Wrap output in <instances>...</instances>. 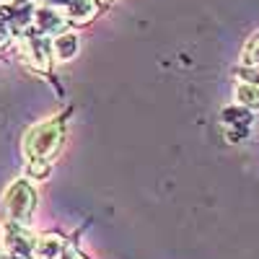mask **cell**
Returning <instances> with one entry per match:
<instances>
[{
	"label": "cell",
	"mask_w": 259,
	"mask_h": 259,
	"mask_svg": "<svg viewBox=\"0 0 259 259\" xmlns=\"http://www.w3.org/2000/svg\"><path fill=\"white\" fill-rule=\"evenodd\" d=\"M62 135H65V124L57 117L31 127L26 133V138H24V156H26V161H50L60 150Z\"/></svg>",
	"instance_id": "obj_1"
},
{
	"label": "cell",
	"mask_w": 259,
	"mask_h": 259,
	"mask_svg": "<svg viewBox=\"0 0 259 259\" xmlns=\"http://www.w3.org/2000/svg\"><path fill=\"white\" fill-rule=\"evenodd\" d=\"M60 249H62V236H57V233H47V236H41V239L34 241L36 259H57Z\"/></svg>",
	"instance_id": "obj_8"
},
{
	"label": "cell",
	"mask_w": 259,
	"mask_h": 259,
	"mask_svg": "<svg viewBox=\"0 0 259 259\" xmlns=\"http://www.w3.org/2000/svg\"><path fill=\"white\" fill-rule=\"evenodd\" d=\"M31 24H34V31L39 34H60L65 31V26H68V16H65L62 11L52 8V6H41V8H34V16H31Z\"/></svg>",
	"instance_id": "obj_4"
},
{
	"label": "cell",
	"mask_w": 259,
	"mask_h": 259,
	"mask_svg": "<svg viewBox=\"0 0 259 259\" xmlns=\"http://www.w3.org/2000/svg\"><path fill=\"white\" fill-rule=\"evenodd\" d=\"M62 259H85V256H80L78 251H68V254H65Z\"/></svg>",
	"instance_id": "obj_13"
},
{
	"label": "cell",
	"mask_w": 259,
	"mask_h": 259,
	"mask_svg": "<svg viewBox=\"0 0 259 259\" xmlns=\"http://www.w3.org/2000/svg\"><path fill=\"white\" fill-rule=\"evenodd\" d=\"M45 3L62 11L68 21H75V24H85L96 16V0H45Z\"/></svg>",
	"instance_id": "obj_5"
},
{
	"label": "cell",
	"mask_w": 259,
	"mask_h": 259,
	"mask_svg": "<svg viewBox=\"0 0 259 259\" xmlns=\"http://www.w3.org/2000/svg\"><path fill=\"white\" fill-rule=\"evenodd\" d=\"M34 207H36L34 187L26 179H18L8 187L6 197H3V207H0V215H3L6 223L24 228V226H29V218H31Z\"/></svg>",
	"instance_id": "obj_2"
},
{
	"label": "cell",
	"mask_w": 259,
	"mask_h": 259,
	"mask_svg": "<svg viewBox=\"0 0 259 259\" xmlns=\"http://www.w3.org/2000/svg\"><path fill=\"white\" fill-rule=\"evenodd\" d=\"M21 52H24V60H29L36 70L50 73V41L45 34H39L34 29H24V36H21Z\"/></svg>",
	"instance_id": "obj_3"
},
{
	"label": "cell",
	"mask_w": 259,
	"mask_h": 259,
	"mask_svg": "<svg viewBox=\"0 0 259 259\" xmlns=\"http://www.w3.org/2000/svg\"><path fill=\"white\" fill-rule=\"evenodd\" d=\"M223 124L228 130V138L239 140V138H244L246 127L251 124V114L246 112V106H244V109H226L223 112Z\"/></svg>",
	"instance_id": "obj_7"
},
{
	"label": "cell",
	"mask_w": 259,
	"mask_h": 259,
	"mask_svg": "<svg viewBox=\"0 0 259 259\" xmlns=\"http://www.w3.org/2000/svg\"><path fill=\"white\" fill-rule=\"evenodd\" d=\"M246 65H259V34L246 45V55H244Z\"/></svg>",
	"instance_id": "obj_11"
},
{
	"label": "cell",
	"mask_w": 259,
	"mask_h": 259,
	"mask_svg": "<svg viewBox=\"0 0 259 259\" xmlns=\"http://www.w3.org/2000/svg\"><path fill=\"white\" fill-rule=\"evenodd\" d=\"M244 75H246V80H249V83L259 85V65H254V68H251V70H246Z\"/></svg>",
	"instance_id": "obj_12"
},
{
	"label": "cell",
	"mask_w": 259,
	"mask_h": 259,
	"mask_svg": "<svg viewBox=\"0 0 259 259\" xmlns=\"http://www.w3.org/2000/svg\"><path fill=\"white\" fill-rule=\"evenodd\" d=\"M50 168H52L50 161H26V174L34 179H45L50 174Z\"/></svg>",
	"instance_id": "obj_10"
},
{
	"label": "cell",
	"mask_w": 259,
	"mask_h": 259,
	"mask_svg": "<svg viewBox=\"0 0 259 259\" xmlns=\"http://www.w3.org/2000/svg\"><path fill=\"white\" fill-rule=\"evenodd\" d=\"M50 50H52V57L57 62H68L78 55V34L73 31H60L52 41H50Z\"/></svg>",
	"instance_id": "obj_6"
},
{
	"label": "cell",
	"mask_w": 259,
	"mask_h": 259,
	"mask_svg": "<svg viewBox=\"0 0 259 259\" xmlns=\"http://www.w3.org/2000/svg\"><path fill=\"white\" fill-rule=\"evenodd\" d=\"M236 99H239L241 106H246V109H256L259 106V85L254 83H241L239 89H236Z\"/></svg>",
	"instance_id": "obj_9"
}]
</instances>
